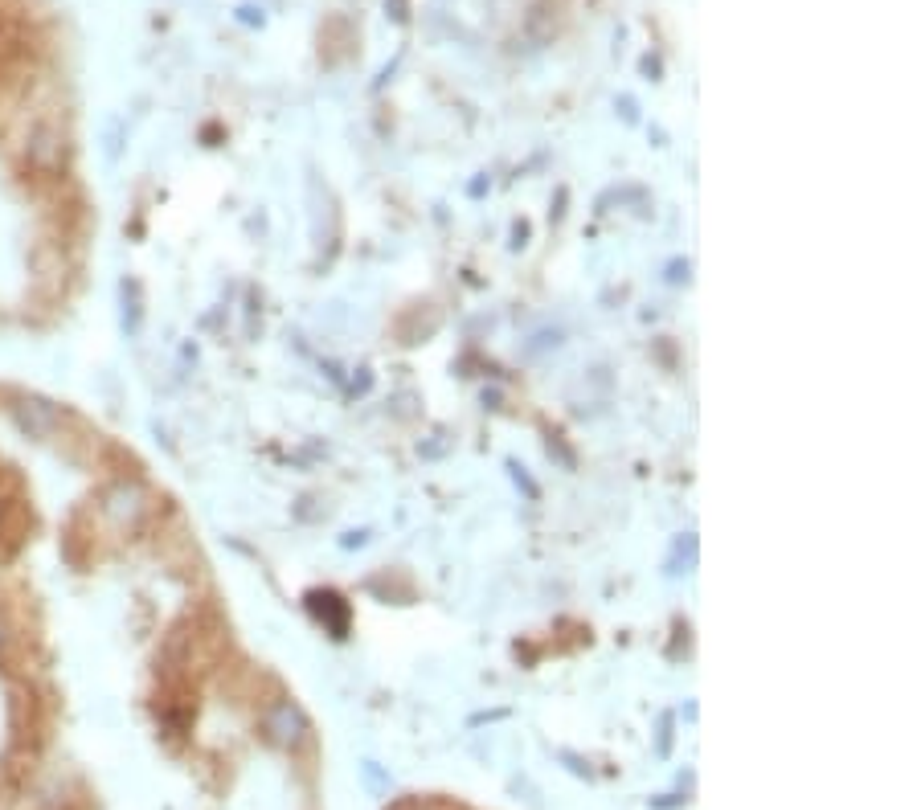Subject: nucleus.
Here are the masks:
<instances>
[{
    "mask_svg": "<svg viewBox=\"0 0 921 810\" xmlns=\"http://www.w3.org/2000/svg\"><path fill=\"white\" fill-rule=\"evenodd\" d=\"M66 160H70V148H66L62 127H54V123L29 127V135H25V168H29L33 176L58 180V176L66 172Z\"/></svg>",
    "mask_w": 921,
    "mask_h": 810,
    "instance_id": "f257e3e1",
    "label": "nucleus"
},
{
    "mask_svg": "<svg viewBox=\"0 0 921 810\" xmlns=\"http://www.w3.org/2000/svg\"><path fill=\"white\" fill-rule=\"evenodd\" d=\"M152 508V495L140 479H115L99 491V512L115 524V528H136Z\"/></svg>",
    "mask_w": 921,
    "mask_h": 810,
    "instance_id": "f03ea898",
    "label": "nucleus"
},
{
    "mask_svg": "<svg viewBox=\"0 0 921 810\" xmlns=\"http://www.w3.org/2000/svg\"><path fill=\"white\" fill-rule=\"evenodd\" d=\"M9 414H13V426H17L25 438H33V442H50V438L62 430V410H58L50 397H37V393L17 397Z\"/></svg>",
    "mask_w": 921,
    "mask_h": 810,
    "instance_id": "7ed1b4c3",
    "label": "nucleus"
},
{
    "mask_svg": "<svg viewBox=\"0 0 921 810\" xmlns=\"http://www.w3.org/2000/svg\"><path fill=\"white\" fill-rule=\"evenodd\" d=\"M262 733H267L275 745L291 749V745H299V741H303V733H307V716H303L291 700H279L267 716H262Z\"/></svg>",
    "mask_w": 921,
    "mask_h": 810,
    "instance_id": "20e7f679",
    "label": "nucleus"
},
{
    "mask_svg": "<svg viewBox=\"0 0 921 810\" xmlns=\"http://www.w3.org/2000/svg\"><path fill=\"white\" fill-rule=\"evenodd\" d=\"M307 610H312L328 630H332V639H344L348 635V602L332 590H312L307 594Z\"/></svg>",
    "mask_w": 921,
    "mask_h": 810,
    "instance_id": "39448f33",
    "label": "nucleus"
},
{
    "mask_svg": "<svg viewBox=\"0 0 921 810\" xmlns=\"http://www.w3.org/2000/svg\"><path fill=\"white\" fill-rule=\"evenodd\" d=\"M119 295H123V332H127V336H140V324H144L140 283H136V279H123V283H119Z\"/></svg>",
    "mask_w": 921,
    "mask_h": 810,
    "instance_id": "423d86ee",
    "label": "nucleus"
},
{
    "mask_svg": "<svg viewBox=\"0 0 921 810\" xmlns=\"http://www.w3.org/2000/svg\"><path fill=\"white\" fill-rule=\"evenodd\" d=\"M238 21H242V25H258V29H262V25H267V13L254 9V5H238Z\"/></svg>",
    "mask_w": 921,
    "mask_h": 810,
    "instance_id": "0eeeda50",
    "label": "nucleus"
},
{
    "mask_svg": "<svg viewBox=\"0 0 921 810\" xmlns=\"http://www.w3.org/2000/svg\"><path fill=\"white\" fill-rule=\"evenodd\" d=\"M508 471H512V479H516V483H520V487H524V491H529V495H533V500H537V495H541V487H537V483H533L529 475H524V467L508 463Z\"/></svg>",
    "mask_w": 921,
    "mask_h": 810,
    "instance_id": "6e6552de",
    "label": "nucleus"
},
{
    "mask_svg": "<svg viewBox=\"0 0 921 810\" xmlns=\"http://www.w3.org/2000/svg\"><path fill=\"white\" fill-rule=\"evenodd\" d=\"M365 540H369V532H348V536L340 540V545H344V549H361Z\"/></svg>",
    "mask_w": 921,
    "mask_h": 810,
    "instance_id": "1a4fd4ad",
    "label": "nucleus"
},
{
    "mask_svg": "<svg viewBox=\"0 0 921 810\" xmlns=\"http://www.w3.org/2000/svg\"><path fill=\"white\" fill-rule=\"evenodd\" d=\"M385 9H393V21H406V0H385Z\"/></svg>",
    "mask_w": 921,
    "mask_h": 810,
    "instance_id": "9d476101",
    "label": "nucleus"
},
{
    "mask_svg": "<svg viewBox=\"0 0 921 810\" xmlns=\"http://www.w3.org/2000/svg\"><path fill=\"white\" fill-rule=\"evenodd\" d=\"M9 643H13V630H9V622H5V618H0V655L9 651Z\"/></svg>",
    "mask_w": 921,
    "mask_h": 810,
    "instance_id": "9b49d317",
    "label": "nucleus"
},
{
    "mask_svg": "<svg viewBox=\"0 0 921 810\" xmlns=\"http://www.w3.org/2000/svg\"><path fill=\"white\" fill-rule=\"evenodd\" d=\"M639 66H643V74H651V82H655V78H660V62H655V58H643Z\"/></svg>",
    "mask_w": 921,
    "mask_h": 810,
    "instance_id": "f8f14e48",
    "label": "nucleus"
},
{
    "mask_svg": "<svg viewBox=\"0 0 921 810\" xmlns=\"http://www.w3.org/2000/svg\"><path fill=\"white\" fill-rule=\"evenodd\" d=\"M619 107H623V119H631V123H635V103H631V99H623Z\"/></svg>",
    "mask_w": 921,
    "mask_h": 810,
    "instance_id": "ddd939ff",
    "label": "nucleus"
}]
</instances>
